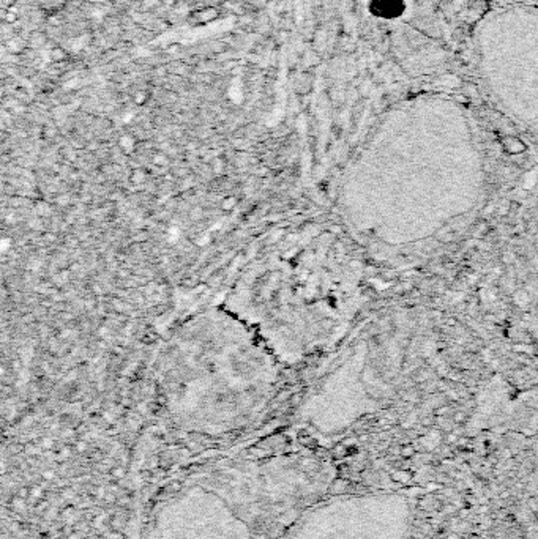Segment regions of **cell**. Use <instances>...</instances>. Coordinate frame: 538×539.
<instances>
[{"label":"cell","instance_id":"6da1fadb","mask_svg":"<svg viewBox=\"0 0 538 539\" xmlns=\"http://www.w3.org/2000/svg\"><path fill=\"white\" fill-rule=\"evenodd\" d=\"M472 37L486 90L510 118L538 139V8L495 6L478 19Z\"/></svg>","mask_w":538,"mask_h":539}]
</instances>
